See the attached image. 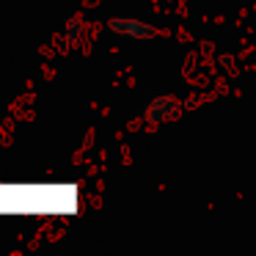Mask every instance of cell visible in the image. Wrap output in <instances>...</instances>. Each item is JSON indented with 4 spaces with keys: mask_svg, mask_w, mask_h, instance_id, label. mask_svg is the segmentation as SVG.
<instances>
[{
    "mask_svg": "<svg viewBox=\"0 0 256 256\" xmlns=\"http://www.w3.org/2000/svg\"><path fill=\"white\" fill-rule=\"evenodd\" d=\"M108 34L122 42H149L154 39V25L138 17H113L108 22Z\"/></svg>",
    "mask_w": 256,
    "mask_h": 256,
    "instance_id": "1",
    "label": "cell"
},
{
    "mask_svg": "<svg viewBox=\"0 0 256 256\" xmlns=\"http://www.w3.org/2000/svg\"><path fill=\"white\" fill-rule=\"evenodd\" d=\"M174 113H176V96L168 94V91H154V94H149L140 116L149 124H162V122H168Z\"/></svg>",
    "mask_w": 256,
    "mask_h": 256,
    "instance_id": "2",
    "label": "cell"
},
{
    "mask_svg": "<svg viewBox=\"0 0 256 256\" xmlns=\"http://www.w3.org/2000/svg\"><path fill=\"white\" fill-rule=\"evenodd\" d=\"M83 30H86V22H83V20H80V17H69L66 25H64V30H61L58 47H61V50H66V47L78 44V42L83 39Z\"/></svg>",
    "mask_w": 256,
    "mask_h": 256,
    "instance_id": "3",
    "label": "cell"
}]
</instances>
